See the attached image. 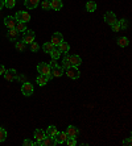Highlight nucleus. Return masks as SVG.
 <instances>
[{
  "label": "nucleus",
  "instance_id": "obj_1",
  "mask_svg": "<svg viewBox=\"0 0 132 146\" xmlns=\"http://www.w3.org/2000/svg\"><path fill=\"white\" fill-rule=\"evenodd\" d=\"M37 71H38V74H41V75H46L49 79L53 78L50 66L48 65V63H45V62H41V63H38V65H37Z\"/></svg>",
  "mask_w": 132,
  "mask_h": 146
},
{
  "label": "nucleus",
  "instance_id": "obj_2",
  "mask_svg": "<svg viewBox=\"0 0 132 146\" xmlns=\"http://www.w3.org/2000/svg\"><path fill=\"white\" fill-rule=\"evenodd\" d=\"M34 88H33V84H32L31 82H25V83H23V86H21V92H23L24 96H31L32 94H33Z\"/></svg>",
  "mask_w": 132,
  "mask_h": 146
},
{
  "label": "nucleus",
  "instance_id": "obj_3",
  "mask_svg": "<svg viewBox=\"0 0 132 146\" xmlns=\"http://www.w3.org/2000/svg\"><path fill=\"white\" fill-rule=\"evenodd\" d=\"M4 78L7 79L8 82H15L19 79V75H17V71L15 68H9V70H5L4 72Z\"/></svg>",
  "mask_w": 132,
  "mask_h": 146
},
{
  "label": "nucleus",
  "instance_id": "obj_4",
  "mask_svg": "<svg viewBox=\"0 0 132 146\" xmlns=\"http://www.w3.org/2000/svg\"><path fill=\"white\" fill-rule=\"evenodd\" d=\"M17 21H21V23H28V21L31 20V15L25 12V11H20V12H17L16 16H15Z\"/></svg>",
  "mask_w": 132,
  "mask_h": 146
},
{
  "label": "nucleus",
  "instance_id": "obj_5",
  "mask_svg": "<svg viewBox=\"0 0 132 146\" xmlns=\"http://www.w3.org/2000/svg\"><path fill=\"white\" fill-rule=\"evenodd\" d=\"M66 75H68L70 79H78V78H79V75H81V72H79L78 67L71 66V67L66 68Z\"/></svg>",
  "mask_w": 132,
  "mask_h": 146
},
{
  "label": "nucleus",
  "instance_id": "obj_6",
  "mask_svg": "<svg viewBox=\"0 0 132 146\" xmlns=\"http://www.w3.org/2000/svg\"><path fill=\"white\" fill-rule=\"evenodd\" d=\"M34 32L33 31H25L24 32V34H23V42H25V44H32L34 41Z\"/></svg>",
  "mask_w": 132,
  "mask_h": 146
},
{
  "label": "nucleus",
  "instance_id": "obj_7",
  "mask_svg": "<svg viewBox=\"0 0 132 146\" xmlns=\"http://www.w3.org/2000/svg\"><path fill=\"white\" fill-rule=\"evenodd\" d=\"M16 24H17V20L15 19L13 16H8V17L4 19V25H5L8 29H15Z\"/></svg>",
  "mask_w": 132,
  "mask_h": 146
},
{
  "label": "nucleus",
  "instance_id": "obj_8",
  "mask_svg": "<svg viewBox=\"0 0 132 146\" xmlns=\"http://www.w3.org/2000/svg\"><path fill=\"white\" fill-rule=\"evenodd\" d=\"M62 41H64V36H62L61 33H58V32L53 33V36H52V44L54 45V48H57Z\"/></svg>",
  "mask_w": 132,
  "mask_h": 146
},
{
  "label": "nucleus",
  "instance_id": "obj_9",
  "mask_svg": "<svg viewBox=\"0 0 132 146\" xmlns=\"http://www.w3.org/2000/svg\"><path fill=\"white\" fill-rule=\"evenodd\" d=\"M68 134H66V132H58L57 134L54 136V139H56V142L58 143H65L66 142V139H68Z\"/></svg>",
  "mask_w": 132,
  "mask_h": 146
},
{
  "label": "nucleus",
  "instance_id": "obj_10",
  "mask_svg": "<svg viewBox=\"0 0 132 146\" xmlns=\"http://www.w3.org/2000/svg\"><path fill=\"white\" fill-rule=\"evenodd\" d=\"M69 61H70L71 66H74V67L82 65V58L79 55H69Z\"/></svg>",
  "mask_w": 132,
  "mask_h": 146
},
{
  "label": "nucleus",
  "instance_id": "obj_11",
  "mask_svg": "<svg viewBox=\"0 0 132 146\" xmlns=\"http://www.w3.org/2000/svg\"><path fill=\"white\" fill-rule=\"evenodd\" d=\"M66 134H68L69 137H78V134H79V130H78L77 126L74 125H69L68 129H66Z\"/></svg>",
  "mask_w": 132,
  "mask_h": 146
},
{
  "label": "nucleus",
  "instance_id": "obj_12",
  "mask_svg": "<svg viewBox=\"0 0 132 146\" xmlns=\"http://www.w3.org/2000/svg\"><path fill=\"white\" fill-rule=\"evenodd\" d=\"M105 21L109 25H112L116 21V16H115V13L114 12H106V15H105Z\"/></svg>",
  "mask_w": 132,
  "mask_h": 146
},
{
  "label": "nucleus",
  "instance_id": "obj_13",
  "mask_svg": "<svg viewBox=\"0 0 132 146\" xmlns=\"http://www.w3.org/2000/svg\"><path fill=\"white\" fill-rule=\"evenodd\" d=\"M52 75H53V78H60L64 75V68L61 66H56L52 68Z\"/></svg>",
  "mask_w": 132,
  "mask_h": 146
},
{
  "label": "nucleus",
  "instance_id": "obj_14",
  "mask_svg": "<svg viewBox=\"0 0 132 146\" xmlns=\"http://www.w3.org/2000/svg\"><path fill=\"white\" fill-rule=\"evenodd\" d=\"M38 3H40V0H25L24 1V4H25V7L28 9H34L38 5Z\"/></svg>",
  "mask_w": 132,
  "mask_h": 146
},
{
  "label": "nucleus",
  "instance_id": "obj_15",
  "mask_svg": "<svg viewBox=\"0 0 132 146\" xmlns=\"http://www.w3.org/2000/svg\"><path fill=\"white\" fill-rule=\"evenodd\" d=\"M62 7H64V4H62V0H52V1H50V8H52V9L60 11Z\"/></svg>",
  "mask_w": 132,
  "mask_h": 146
},
{
  "label": "nucleus",
  "instance_id": "obj_16",
  "mask_svg": "<svg viewBox=\"0 0 132 146\" xmlns=\"http://www.w3.org/2000/svg\"><path fill=\"white\" fill-rule=\"evenodd\" d=\"M45 136H46V134H45V132L42 129H36L34 130V138H36L37 142H40L41 139H44Z\"/></svg>",
  "mask_w": 132,
  "mask_h": 146
},
{
  "label": "nucleus",
  "instance_id": "obj_17",
  "mask_svg": "<svg viewBox=\"0 0 132 146\" xmlns=\"http://www.w3.org/2000/svg\"><path fill=\"white\" fill-rule=\"evenodd\" d=\"M48 80H49V78H48L46 75H41V74L38 75L37 79H36V82H37V84H40L41 87H42V86H46Z\"/></svg>",
  "mask_w": 132,
  "mask_h": 146
},
{
  "label": "nucleus",
  "instance_id": "obj_18",
  "mask_svg": "<svg viewBox=\"0 0 132 146\" xmlns=\"http://www.w3.org/2000/svg\"><path fill=\"white\" fill-rule=\"evenodd\" d=\"M57 48L60 49V51H61V53H64V54H68V53H69V50H70V46H69V44H66V42H64V41H62L61 44L58 45Z\"/></svg>",
  "mask_w": 132,
  "mask_h": 146
},
{
  "label": "nucleus",
  "instance_id": "obj_19",
  "mask_svg": "<svg viewBox=\"0 0 132 146\" xmlns=\"http://www.w3.org/2000/svg\"><path fill=\"white\" fill-rule=\"evenodd\" d=\"M58 133V130H57V126H54V125H50L49 128L46 129V132H45V134L46 136H50V137H54L56 134Z\"/></svg>",
  "mask_w": 132,
  "mask_h": 146
},
{
  "label": "nucleus",
  "instance_id": "obj_20",
  "mask_svg": "<svg viewBox=\"0 0 132 146\" xmlns=\"http://www.w3.org/2000/svg\"><path fill=\"white\" fill-rule=\"evenodd\" d=\"M7 36H8V38H9L11 41H16L17 40V36H19V32H17L16 29H9Z\"/></svg>",
  "mask_w": 132,
  "mask_h": 146
},
{
  "label": "nucleus",
  "instance_id": "obj_21",
  "mask_svg": "<svg viewBox=\"0 0 132 146\" xmlns=\"http://www.w3.org/2000/svg\"><path fill=\"white\" fill-rule=\"evenodd\" d=\"M118 45L120 46V48H127V46L129 45L128 38H127V37H120L118 40Z\"/></svg>",
  "mask_w": 132,
  "mask_h": 146
},
{
  "label": "nucleus",
  "instance_id": "obj_22",
  "mask_svg": "<svg viewBox=\"0 0 132 146\" xmlns=\"http://www.w3.org/2000/svg\"><path fill=\"white\" fill-rule=\"evenodd\" d=\"M96 9V3L95 1H87L86 3V11L87 12H95Z\"/></svg>",
  "mask_w": 132,
  "mask_h": 146
},
{
  "label": "nucleus",
  "instance_id": "obj_23",
  "mask_svg": "<svg viewBox=\"0 0 132 146\" xmlns=\"http://www.w3.org/2000/svg\"><path fill=\"white\" fill-rule=\"evenodd\" d=\"M49 54H50V57H52V59H56V61H57L58 58L61 57V51H60V49H53V50L50 51V53H49Z\"/></svg>",
  "mask_w": 132,
  "mask_h": 146
},
{
  "label": "nucleus",
  "instance_id": "obj_24",
  "mask_svg": "<svg viewBox=\"0 0 132 146\" xmlns=\"http://www.w3.org/2000/svg\"><path fill=\"white\" fill-rule=\"evenodd\" d=\"M15 29H16L17 32H25V31H27V25H25V23L17 21V24H16V27H15Z\"/></svg>",
  "mask_w": 132,
  "mask_h": 146
},
{
  "label": "nucleus",
  "instance_id": "obj_25",
  "mask_svg": "<svg viewBox=\"0 0 132 146\" xmlns=\"http://www.w3.org/2000/svg\"><path fill=\"white\" fill-rule=\"evenodd\" d=\"M53 49H54V45L52 44V42H45L44 46H42V50H44L45 53H50Z\"/></svg>",
  "mask_w": 132,
  "mask_h": 146
},
{
  "label": "nucleus",
  "instance_id": "obj_26",
  "mask_svg": "<svg viewBox=\"0 0 132 146\" xmlns=\"http://www.w3.org/2000/svg\"><path fill=\"white\" fill-rule=\"evenodd\" d=\"M15 48H16L17 51H24V50H25V48H27V44H25V42H23V41H19V42H16Z\"/></svg>",
  "mask_w": 132,
  "mask_h": 146
},
{
  "label": "nucleus",
  "instance_id": "obj_27",
  "mask_svg": "<svg viewBox=\"0 0 132 146\" xmlns=\"http://www.w3.org/2000/svg\"><path fill=\"white\" fill-rule=\"evenodd\" d=\"M61 67H62V68H69V67H71V63H70V61H69V55H68V54H65V58H64V61H62Z\"/></svg>",
  "mask_w": 132,
  "mask_h": 146
},
{
  "label": "nucleus",
  "instance_id": "obj_28",
  "mask_svg": "<svg viewBox=\"0 0 132 146\" xmlns=\"http://www.w3.org/2000/svg\"><path fill=\"white\" fill-rule=\"evenodd\" d=\"M7 139V130L0 126V142H4Z\"/></svg>",
  "mask_w": 132,
  "mask_h": 146
},
{
  "label": "nucleus",
  "instance_id": "obj_29",
  "mask_svg": "<svg viewBox=\"0 0 132 146\" xmlns=\"http://www.w3.org/2000/svg\"><path fill=\"white\" fill-rule=\"evenodd\" d=\"M4 5L7 8H13L16 5V0H4Z\"/></svg>",
  "mask_w": 132,
  "mask_h": 146
},
{
  "label": "nucleus",
  "instance_id": "obj_30",
  "mask_svg": "<svg viewBox=\"0 0 132 146\" xmlns=\"http://www.w3.org/2000/svg\"><path fill=\"white\" fill-rule=\"evenodd\" d=\"M41 7H42V9H45V11L52 9V8H50V1H49V0H45V1H42V3H41Z\"/></svg>",
  "mask_w": 132,
  "mask_h": 146
},
{
  "label": "nucleus",
  "instance_id": "obj_31",
  "mask_svg": "<svg viewBox=\"0 0 132 146\" xmlns=\"http://www.w3.org/2000/svg\"><path fill=\"white\" fill-rule=\"evenodd\" d=\"M65 143H68L69 146H75L77 145V141H75L74 137H68V139H66V142Z\"/></svg>",
  "mask_w": 132,
  "mask_h": 146
},
{
  "label": "nucleus",
  "instance_id": "obj_32",
  "mask_svg": "<svg viewBox=\"0 0 132 146\" xmlns=\"http://www.w3.org/2000/svg\"><path fill=\"white\" fill-rule=\"evenodd\" d=\"M111 28H112V31H114V32H119L120 29H122V28H120V24H119V21H118V20H116L115 23H114V24L111 25Z\"/></svg>",
  "mask_w": 132,
  "mask_h": 146
},
{
  "label": "nucleus",
  "instance_id": "obj_33",
  "mask_svg": "<svg viewBox=\"0 0 132 146\" xmlns=\"http://www.w3.org/2000/svg\"><path fill=\"white\" fill-rule=\"evenodd\" d=\"M40 49V46H38V44H36V42H32L31 44V51H33V53H36V51Z\"/></svg>",
  "mask_w": 132,
  "mask_h": 146
},
{
  "label": "nucleus",
  "instance_id": "obj_34",
  "mask_svg": "<svg viewBox=\"0 0 132 146\" xmlns=\"http://www.w3.org/2000/svg\"><path fill=\"white\" fill-rule=\"evenodd\" d=\"M119 24H120V28H127V20L122 19V20L119 21Z\"/></svg>",
  "mask_w": 132,
  "mask_h": 146
},
{
  "label": "nucleus",
  "instance_id": "obj_35",
  "mask_svg": "<svg viewBox=\"0 0 132 146\" xmlns=\"http://www.w3.org/2000/svg\"><path fill=\"white\" fill-rule=\"evenodd\" d=\"M23 145H24V146H33V142H32L31 139H24Z\"/></svg>",
  "mask_w": 132,
  "mask_h": 146
},
{
  "label": "nucleus",
  "instance_id": "obj_36",
  "mask_svg": "<svg viewBox=\"0 0 132 146\" xmlns=\"http://www.w3.org/2000/svg\"><path fill=\"white\" fill-rule=\"evenodd\" d=\"M4 72H5V67L3 65H0V75H4Z\"/></svg>",
  "mask_w": 132,
  "mask_h": 146
},
{
  "label": "nucleus",
  "instance_id": "obj_37",
  "mask_svg": "<svg viewBox=\"0 0 132 146\" xmlns=\"http://www.w3.org/2000/svg\"><path fill=\"white\" fill-rule=\"evenodd\" d=\"M49 66H50V68L56 67V66H57V62H56V59H53V61L50 62V65H49Z\"/></svg>",
  "mask_w": 132,
  "mask_h": 146
},
{
  "label": "nucleus",
  "instance_id": "obj_38",
  "mask_svg": "<svg viewBox=\"0 0 132 146\" xmlns=\"http://www.w3.org/2000/svg\"><path fill=\"white\" fill-rule=\"evenodd\" d=\"M123 145H131V138H127L123 141Z\"/></svg>",
  "mask_w": 132,
  "mask_h": 146
},
{
  "label": "nucleus",
  "instance_id": "obj_39",
  "mask_svg": "<svg viewBox=\"0 0 132 146\" xmlns=\"http://www.w3.org/2000/svg\"><path fill=\"white\" fill-rule=\"evenodd\" d=\"M4 7V0H0V9Z\"/></svg>",
  "mask_w": 132,
  "mask_h": 146
}]
</instances>
